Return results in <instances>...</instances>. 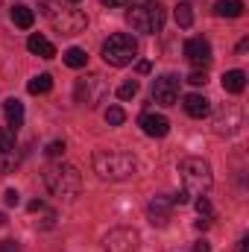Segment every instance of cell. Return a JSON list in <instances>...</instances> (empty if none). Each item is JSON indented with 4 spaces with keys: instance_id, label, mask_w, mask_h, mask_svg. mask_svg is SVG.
I'll list each match as a JSON object with an SVG mask.
<instances>
[{
    "instance_id": "1",
    "label": "cell",
    "mask_w": 249,
    "mask_h": 252,
    "mask_svg": "<svg viewBox=\"0 0 249 252\" xmlns=\"http://www.w3.org/2000/svg\"><path fill=\"white\" fill-rule=\"evenodd\" d=\"M91 164H94V173L106 182H124L138 167L135 156L126 150H97L91 156Z\"/></svg>"
},
{
    "instance_id": "2",
    "label": "cell",
    "mask_w": 249,
    "mask_h": 252,
    "mask_svg": "<svg viewBox=\"0 0 249 252\" xmlns=\"http://www.w3.org/2000/svg\"><path fill=\"white\" fill-rule=\"evenodd\" d=\"M44 185L53 196H62V199H73L79 190H82V173L67 164V161H59V164H50L44 170Z\"/></svg>"
},
{
    "instance_id": "3",
    "label": "cell",
    "mask_w": 249,
    "mask_h": 252,
    "mask_svg": "<svg viewBox=\"0 0 249 252\" xmlns=\"http://www.w3.org/2000/svg\"><path fill=\"white\" fill-rule=\"evenodd\" d=\"M179 176H182V185H185V193H208L211 185H214V173H211V164L205 158H196V156H187L179 161Z\"/></svg>"
},
{
    "instance_id": "4",
    "label": "cell",
    "mask_w": 249,
    "mask_h": 252,
    "mask_svg": "<svg viewBox=\"0 0 249 252\" xmlns=\"http://www.w3.org/2000/svg\"><path fill=\"white\" fill-rule=\"evenodd\" d=\"M126 21H129V27H132L135 32L156 35V32H161V30H164L167 12H164V6H161V3H156V0H147V3H141V6H132V9H129V12H126Z\"/></svg>"
},
{
    "instance_id": "5",
    "label": "cell",
    "mask_w": 249,
    "mask_h": 252,
    "mask_svg": "<svg viewBox=\"0 0 249 252\" xmlns=\"http://www.w3.org/2000/svg\"><path fill=\"white\" fill-rule=\"evenodd\" d=\"M100 56H103V62L112 64V67H126V64L135 62V56H138V41L129 32H115V35H109L103 41Z\"/></svg>"
},
{
    "instance_id": "6",
    "label": "cell",
    "mask_w": 249,
    "mask_h": 252,
    "mask_svg": "<svg viewBox=\"0 0 249 252\" xmlns=\"http://www.w3.org/2000/svg\"><path fill=\"white\" fill-rule=\"evenodd\" d=\"M41 12L47 15V21L53 24V30L62 32V35H79L88 27V15L82 9H62L56 3H41Z\"/></svg>"
},
{
    "instance_id": "7",
    "label": "cell",
    "mask_w": 249,
    "mask_h": 252,
    "mask_svg": "<svg viewBox=\"0 0 249 252\" xmlns=\"http://www.w3.org/2000/svg\"><path fill=\"white\" fill-rule=\"evenodd\" d=\"M106 94H109V85H106V79H103L100 73H88V76L76 79V85H73L76 103H79V106H88V109H94L97 103H103Z\"/></svg>"
},
{
    "instance_id": "8",
    "label": "cell",
    "mask_w": 249,
    "mask_h": 252,
    "mask_svg": "<svg viewBox=\"0 0 249 252\" xmlns=\"http://www.w3.org/2000/svg\"><path fill=\"white\" fill-rule=\"evenodd\" d=\"M241 126H244V109L238 103H226L214 118V132L217 135H235Z\"/></svg>"
},
{
    "instance_id": "9",
    "label": "cell",
    "mask_w": 249,
    "mask_h": 252,
    "mask_svg": "<svg viewBox=\"0 0 249 252\" xmlns=\"http://www.w3.org/2000/svg\"><path fill=\"white\" fill-rule=\"evenodd\" d=\"M106 252H138V244H141V238H138V232L135 229H112L109 235H106Z\"/></svg>"
},
{
    "instance_id": "10",
    "label": "cell",
    "mask_w": 249,
    "mask_h": 252,
    "mask_svg": "<svg viewBox=\"0 0 249 252\" xmlns=\"http://www.w3.org/2000/svg\"><path fill=\"white\" fill-rule=\"evenodd\" d=\"M153 100L158 106H176L179 103V79L173 73H164L153 82Z\"/></svg>"
},
{
    "instance_id": "11",
    "label": "cell",
    "mask_w": 249,
    "mask_h": 252,
    "mask_svg": "<svg viewBox=\"0 0 249 252\" xmlns=\"http://www.w3.org/2000/svg\"><path fill=\"white\" fill-rule=\"evenodd\" d=\"M185 59L193 67H205L211 62V44L205 38H187L185 41Z\"/></svg>"
},
{
    "instance_id": "12",
    "label": "cell",
    "mask_w": 249,
    "mask_h": 252,
    "mask_svg": "<svg viewBox=\"0 0 249 252\" xmlns=\"http://www.w3.org/2000/svg\"><path fill=\"white\" fill-rule=\"evenodd\" d=\"M138 126H141V129H144V135H150V138H164V135L170 132V121H167L164 115H156V112L141 115Z\"/></svg>"
},
{
    "instance_id": "13",
    "label": "cell",
    "mask_w": 249,
    "mask_h": 252,
    "mask_svg": "<svg viewBox=\"0 0 249 252\" xmlns=\"http://www.w3.org/2000/svg\"><path fill=\"white\" fill-rule=\"evenodd\" d=\"M185 112L190 118H196V121H202V118H208L211 115V100L205 97V94H187L185 97Z\"/></svg>"
},
{
    "instance_id": "14",
    "label": "cell",
    "mask_w": 249,
    "mask_h": 252,
    "mask_svg": "<svg viewBox=\"0 0 249 252\" xmlns=\"http://www.w3.org/2000/svg\"><path fill=\"white\" fill-rule=\"evenodd\" d=\"M170 208H173V202H170L167 196H156V199L150 202V223H153V226H167Z\"/></svg>"
},
{
    "instance_id": "15",
    "label": "cell",
    "mask_w": 249,
    "mask_h": 252,
    "mask_svg": "<svg viewBox=\"0 0 249 252\" xmlns=\"http://www.w3.org/2000/svg\"><path fill=\"white\" fill-rule=\"evenodd\" d=\"M3 112H6V121H9V132H18L24 126V103L21 100H6L3 103Z\"/></svg>"
},
{
    "instance_id": "16",
    "label": "cell",
    "mask_w": 249,
    "mask_h": 252,
    "mask_svg": "<svg viewBox=\"0 0 249 252\" xmlns=\"http://www.w3.org/2000/svg\"><path fill=\"white\" fill-rule=\"evenodd\" d=\"M27 50L35 53V56H41V59H53V56H56V47H53L44 35H38V32H32V35L27 38Z\"/></svg>"
},
{
    "instance_id": "17",
    "label": "cell",
    "mask_w": 249,
    "mask_h": 252,
    "mask_svg": "<svg viewBox=\"0 0 249 252\" xmlns=\"http://www.w3.org/2000/svg\"><path fill=\"white\" fill-rule=\"evenodd\" d=\"M244 0H217L214 3V15L217 18H241L244 15Z\"/></svg>"
},
{
    "instance_id": "18",
    "label": "cell",
    "mask_w": 249,
    "mask_h": 252,
    "mask_svg": "<svg viewBox=\"0 0 249 252\" xmlns=\"http://www.w3.org/2000/svg\"><path fill=\"white\" fill-rule=\"evenodd\" d=\"M244 88H247V73H244V70H226V73H223V91L241 94Z\"/></svg>"
},
{
    "instance_id": "19",
    "label": "cell",
    "mask_w": 249,
    "mask_h": 252,
    "mask_svg": "<svg viewBox=\"0 0 249 252\" xmlns=\"http://www.w3.org/2000/svg\"><path fill=\"white\" fill-rule=\"evenodd\" d=\"M12 21H15V27L30 30V27L35 24V12H32L30 6H15V9H12Z\"/></svg>"
},
{
    "instance_id": "20",
    "label": "cell",
    "mask_w": 249,
    "mask_h": 252,
    "mask_svg": "<svg viewBox=\"0 0 249 252\" xmlns=\"http://www.w3.org/2000/svg\"><path fill=\"white\" fill-rule=\"evenodd\" d=\"M50 88H53V76L50 73H38V76H32L27 82V91L30 94H47Z\"/></svg>"
},
{
    "instance_id": "21",
    "label": "cell",
    "mask_w": 249,
    "mask_h": 252,
    "mask_svg": "<svg viewBox=\"0 0 249 252\" xmlns=\"http://www.w3.org/2000/svg\"><path fill=\"white\" fill-rule=\"evenodd\" d=\"M64 64L73 67V70H79V67L88 64V53H85L82 47H67V50H64Z\"/></svg>"
},
{
    "instance_id": "22",
    "label": "cell",
    "mask_w": 249,
    "mask_h": 252,
    "mask_svg": "<svg viewBox=\"0 0 249 252\" xmlns=\"http://www.w3.org/2000/svg\"><path fill=\"white\" fill-rule=\"evenodd\" d=\"M173 18H176V24H179L182 30H187V27L193 24V9H190V3H179L176 12H173Z\"/></svg>"
},
{
    "instance_id": "23",
    "label": "cell",
    "mask_w": 249,
    "mask_h": 252,
    "mask_svg": "<svg viewBox=\"0 0 249 252\" xmlns=\"http://www.w3.org/2000/svg\"><path fill=\"white\" fill-rule=\"evenodd\" d=\"M15 167H18V156H15V147H12V150L0 153V173H9Z\"/></svg>"
},
{
    "instance_id": "24",
    "label": "cell",
    "mask_w": 249,
    "mask_h": 252,
    "mask_svg": "<svg viewBox=\"0 0 249 252\" xmlns=\"http://www.w3.org/2000/svg\"><path fill=\"white\" fill-rule=\"evenodd\" d=\"M103 118H106V124H109V126H121L126 121V115H124V109H121V106H109Z\"/></svg>"
},
{
    "instance_id": "25",
    "label": "cell",
    "mask_w": 249,
    "mask_h": 252,
    "mask_svg": "<svg viewBox=\"0 0 249 252\" xmlns=\"http://www.w3.org/2000/svg\"><path fill=\"white\" fill-rule=\"evenodd\" d=\"M138 94V79H126V82H121V88H118V97L121 100H132Z\"/></svg>"
},
{
    "instance_id": "26",
    "label": "cell",
    "mask_w": 249,
    "mask_h": 252,
    "mask_svg": "<svg viewBox=\"0 0 249 252\" xmlns=\"http://www.w3.org/2000/svg\"><path fill=\"white\" fill-rule=\"evenodd\" d=\"M44 156H47V158H62L64 156V141H50L47 150H44Z\"/></svg>"
},
{
    "instance_id": "27",
    "label": "cell",
    "mask_w": 249,
    "mask_h": 252,
    "mask_svg": "<svg viewBox=\"0 0 249 252\" xmlns=\"http://www.w3.org/2000/svg\"><path fill=\"white\" fill-rule=\"evenodd\" d=\"M196 211H199V217H214V208H211V202L205 196L196 199Z\"/></svg>"
},
{
    "instance_id": "28",
    "label": "cell",
    "mask_w": 249,
    "mask_h": 252,
    "mask_svg": "<svg viewBox=\"0 0 249 252\" xmlns=\"http://www.w3.org/2000/svg\"><path fill=\"white\" fill-rule=\"evenodd\" d=\"M12 147H15L12 132H9V129H0V153H6V150H12Z\"/></svg>"
},
{
    "instance_id": "29",
    "label": "cell",
    "mask_w": 249,
    "mask_h": 252,
    "mask_svg": "<svg viewBox=\"0 0 249 252\" xmlns=\"http://www.w3.org/2000/svg\"><path fill=\"white\" fill-rule=\"evenodd\" d=\"M187 82H190V85H205L208 76H205V70H193V73L187 76Z\"/></svg>"
},
{
    "instance_id": "30",
    "label": "cell",
    "mask_w": 249,
    "mask_h": 252,
    "mask_svg": "<svg viewBox=\"0 0 249 252\" xmlns=\"http://www.w3.org/2000/svg\"><path fill=\"white\" fill-rule=\"evenodd\" d=\"M3 202H6V205H18V202H21V193H18L15 188H9L6 193H3Z\"/></svg>"
},
{
    "instance_id": "31",
    "label": "cell",
    "mask_w": 249,
    "mask_h": 252,
    "mask_svg": "<svg viewBox=\"0 0 249 252\" xmlns=\"http://www.w3.org/2000/svg\"><path fill=\"white\" fill-rule=\"evenodd\" d=\"M0 252H21L18 241H0Z\"/></svg>"
},
{
    "instance_id": "32",
    "label": "cell",
    "mask_w": 249,
    "mask_h": 252,
    "mask_svg": "<svg viewBox=\"0 0 249 252\" xmlns=\"http://www.w3.org/2000/svg\"><path fill=\"white\" fill-rule=\"evenodd\" d=\"M187 199H190V193H185V190H179V193H173V196H170V202H173V205H185Z\"/></svg>"
},
{
    "instance_id": "33",
    "label": "cell",
    "mask_w": 249,
    "mask_h": 252,
    "mask_svg": "<svg viewBox=\"0 0 249 252\" xmlns=\"http://www.w3.org/2000/svg\"><path fill=\"white\" fill-rule=\"evenodd\" d=\"M103 6H109V9H121V6H126L129 0H100Z\"/></svg>"
},
{
    "instance_id": "34",
    "label": "cell",
    "mask_w": 249,
    "mask_h": 252,
    "mask_svg": "<svg viewBox=\"0 0 249 252\" xmlns=\"http://www.w3.org/2000/svg\"><path fill=\"white\" fill-rule=\"evenodd\" d=\"M193 226H196V229H199V232H205V229H208V226H211V217H199V220H196V223H193Z\"/></svg>"
},
{
    "instance_id": "35",
    "label": "cell",
    "mask_w": 249,
    "mask_h": 252,
    "mask_svg": "<svg viewBox=\"0 0 249 252\" xmlns=\"http://www.w3.org/2000/svg\"><path fill=\"white\" fill-rule=\"evenodd\" d=\"M193 252H211L208 241H196V244H193Z\"/></svg>"
},
{
    "instance_id": "36",
    "label": "cell",
    "mask_w": 249,
    "mask_h": 252,
    "mask_svg": "<svg viewBox=\"0 0 249 252\" xmlns=\"http://www.w3.org/2000/svg\"><path fill=\"white\" fill-rule=\"evenodd\" d=\"M235 252H249V238H241L238 247H235Z\"/></svg>"
},
{
    "instance_id": "37",
    "label": "cell",
    "mask_w": 249,
    "mask_h": 252,
    "mask_svg": "<svg viewBox=\"0 0 249 252\" xmlns=\"http://www.w3.org/2000/svg\"><path fill=\"white\" fill-rule=\"evenodd\" d=\"M41 208H44V202H41V199H32V202H30V211H41Z\"/></svg>"
},
{
    "instance_id": "38",
    "label": "cell",
    "mask_w": 249,
    "mask_h": 252,
    "mask_svg": "<svg viewBox=\"0 0 249 252\" xmlns=\"http://www.w3.org/2000/svg\"><path fill=\"white\" fill-rule=\"evenodd\" d=\"M138 70L141 73H150V62H138Z\"/></svg>"
},
{
    "instance_id": "39",
    "label": "cell",
    "mask_w": 249,
    "mask_h": 252,
    "mask_svg": "<svg viewBox=\"0 0 249 252\" xmlns=\"http://www.w3.org/2000/svg\"><path fill=\"white\" fill-rule=\"evenodd\" d=\"M3 223H6V217H3V214H0V226H3Z\"/></svg>"
},
{
    "instance_id": "40",
    "label": "cell",
    "mask_w": 249,
    "mask_h": 252,
    "mask_svg": "<svg viewBox=\"0 0 249 252\" xmlns=\"http://www.w3.org/2000/svg\"><path fill=\"white\" fill-rule=\"evenodd\" d=\"M67 3H79V0H67Z\"/></svg>"
}]
</instances>
